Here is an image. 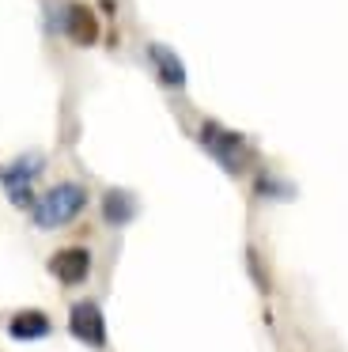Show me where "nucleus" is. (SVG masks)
Instances as JSON below:
<instances>
[{
    "label": "nucleus",
    "mask_w": 348,
    "mask_h": 352,
    "mask_svg": "<svg viewBox=\"0 0 348 352\" xmlns=\"http://www.w3.org/2000/svg\"><path fill=\"white\" fill-rule=\"evenodd\" d=\"M87 205H91L87 186L76 182V178H61L50 190L38 193L34 208L27 216H30V228H38V231H65L87 212Z\"/></svg>",
    "instance_id": "nucleus-1"
},
{
    "label": "nucleus",
    "mask_w": 348,
    "mask_h": 352,
    "mask_svg": "<svg viewBox=\"0 0 348 352\" xmlns=\"http://www.w3.org/2000/svg\"><path fill=\"white\" fill-rule=\"evenodd\" d=\"M144 54H148V65H151V72H155L159 87H166V91H186V84H189L186 61H182L166 42H148Z\"/></svg>",
    "instance_id": "nucleus-7"
},
{
    "label": "nucleus",
    "mask_w": 348,
    "mask_h": 352,
    "mask_svg": "<svg viewBox=\"0 0 348 352\" xmlns=\"http://www.w3.org/2000/svg\"><path fill=\"white\" fill-rule=\"evenodd\" d=\"M65 329L72 341H80L83 349L102 352L110 344V329H106V311L98 299H72L65 314Z\"/></svg>",
    "instance_id": "nucleus-4"
},
{
    "label": "nucleus",
    "mask_w": 348,
    "mask_h": 352,
    "mask_svg": "<svg viewBox=\"0 0 348 352\" xmlns=\"http://www.w3.org/2000/svg\"><path fill=\"white\" fill-rule=\"evenodd\" d=\"M45 273L61 284V288H83L95 273V250L83 243H68L45 258Z\"/></svg>",
    "instance_id": "nucleus-5"
},
{
    "label": "nucleus",
    "mask_w": 348,
    "mask_h": 352,
    "mask_svg": "<svg viewBox=\"0 0 348 352\" xmlns=\"http://www.w3.org/2000/svg\"><path fill=\"white\" fill-rule=\"evenodd\" d=\"M197 144H201V152L208 155L216 167H224V175H231V178L250 175V167H254V160H257L250 137H242L239 129L216 122V118H204V122L197 125Z\"/></svg>",
    "instance_id": "nucleus-2"
},
{
    "label": "nucleus",
    "mask_w": 348,
    "mask_h": 352,
    "mask_svg": "<svg viewBox=\"0 0 348 352\" xmlns=\"http://www.w3.org/2000/svg\"><path fill=\"white\" fill-rule=\"evenodd\" d=\"M246 269H250V276H254L257 292L269 296V273H265V261H261V254H257L254 246H246Z\"/></svg>",
    "instance_id": "nucleus-11"
},
{
    "label": "nucleus",
    "mask_w": 348,
    "mask_h": 352,
    "mask_svg": "<svg viewBox=\"0 0 348 352\" xmlns=\"http://www.w3.org/2000/svg\"><path fill=\"white\" fill-rule=\"evenodd\" d=\"M53 27H57V31L65 34L72 46H80V50L98 46V34H102V23H98L95 8H91V4H83V0H68L65 8L57 12Z\"/></svg>",
    "instance_id": "nucleus-6"
},
{
    "label": "nucleus",
    "mask_w": 348,
    "mask_h": 352,
    "mask_svg": "<svg viewBox=\"0 0 348 352\" xmlns=\"http://www.w3.org/2000/svg\"><path fill=\"white\" fill-rule=\"evenodd\" d=\"M98 216H102L106 228L121 231L140 216V197L133 190H121V186H106L102 197H98Z\"/></svg>",
    "instance_id": "nucleus-8"
},
{
    "label": "nucleus",
    "mask_w": 348,
    "mask_h": 352,
    "mask_svg": "<svg viewBox=\"0 0 348 352\" xmlns=\"http://www.w3.org/2000/svg\"><path fill=\"white\" fill-rule=\"evenodd\" d=\"M45 152H19L12 163H4L0 175V190H4L8 205L15 212H30L38 201V178L45 175Z\"/></svg>",
    "instance_id": "nucleus-3"
},
{
    "label": "nucleus",
    "mask_w": 348,
    "mask_h": 352,
    "mask_svg": "<svg viewBox=\"0 0 348 352\" xmlns=\"http://www.w3.org/2000/svg\"><path fill=\"white\" fill-rule=\"evenodd\" d=\"M0 175H4V167H0Z\"/></svg>",
    "instance_id": "nucleus-12"
},
{
    "label": "nucleus",
    "mask_w": 348,
    "mask_h": 352,
    "mask_svg": "<svg viewBox=\"0 0 348 352\" xmlns=\"http://www.w3.org/2000/svg\"><path fill=\"white\" fill-rule=\"evenodd\" d=\"M4 333L19 344H30V341H45L53 333V318L42 311V307H19L15 314H8L4 322Z\"/></svg>",
    "instance_id": "nucleus-9"
},
{
    "label": "nucleus",
    "mask_w": 348,
    "mask_h": 352,
    "mask_svg": "<svg viewBox=\"0 0 348 352\" xmlns=\"http://www.w3.org/2000/svg\"><path fill=\"white\" fill-rule=\"evenodd\" d=\"M254 197L257 201H287V197H295V186L284 182L280 175H272V170H257L254 175Z\"/></svg>",
    "instance_id": "nucleus-10"
}]
</instances>
